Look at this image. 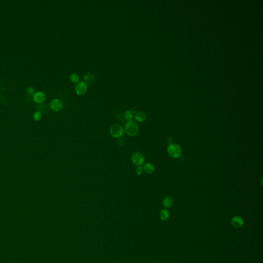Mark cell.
<instances>
[{
  "label": "cell",
  "instance_id": "e0dca14e",
  "mask_svg": "<svg viewBox=\"0 0 263 263\" xmlns=\"http://www.w3.org/2000/svg\"><path fill=\"white\" fill-rule=\"evenodd\" d=\"M41 118V114L39 112H37L34 114V118L37 120L40 119Z\"/></svg>",
  "mask_w": 263,
  "mask_h": 263
},
{
  "label": "cell",
  "instance_id": "277c9868",
  "mask_svg": "<svg viewBox=\"0 0 263 263\" xmlns=\"http://www.w3.org/2000/svg\"><path fill=\"white\" fill-rule=\"evenodd\" d=\"M132 161L133 164L136 165L137 166H141L145 162V156L143 154L139 152H136L132 154Z\"/></svg>",
  "mask_w": 263,
  "mask_h": 263
},
{
  "label": "cell",
  "instance_id": "4fadbf2b",
  "mask_svg": "<svg viewBox=\"0 0 263 263\" xmlns=\"http://www.w3.org/2000/svg\"><path fill=\"white\" fill-rule=\"evenodd\" d=\"M45 99V95L43 93H39L38 94H36V97H35V100L36 102H43Z\"/></svg>",
  "mask_w": 263,
  "mask_h": 263
},
{
  "label": "cell",
  "instance_id": "8992f818",
  "mask_svg": "<svg viewBox=\"0 0 263 263\" xmlns=\"http://www.w3.org/2000/svg\"><path fill=\"white\" fill-rule=\"evenodd\" d=\"M51 108L55 112H59L62 109L63 105L61 100L59 99H54L51 101Z\"/></svg>",
  "mask_w": 263,
  "mask_h": 263
},
{
  "label": "cell",
  "instance_id": "3957f363",
  "mask_svg": "<svg viewBox=\"0 0 263 263\" xmlns=\"http://www.w3.org/2000/svg\"><path fill=\"white\" fill-rule=\"evenodd\" d=\"M111 135L114 138H120L123 136L124 133V130L123 127L119 124L113 125L110 129Z\"/></svg>",
  "mask_w": 263,
  "mask_h": 263
},
{
  "label": "cell",
  "instance_id": "7a4b0ae2",
  "mask_svg": "<svg viewBox=\"0 0 263 263\" xmlns=\"http://www.w3.org/2000/svg\"><path fill=\"white\" fill-rule=\"evenodd\" d=\"M168 153L172 158H177L181 156L182 148L180 146L175 143H171L167 148Z\"/></svg>",
  "mask_w": 263,
  "mask_h": 263
},
{
  "label": "cell",
  "instance_id": "5b68a950",
  "mask_svg": "<svg viewBox=\"0 0 263 263\" xmlns=\"http://www.w3.org/2000/svg\"><path fill=\"white\" fill-rule=\"evenodd\" d=\"M87 91V85L85 81L78 82L76 86V92L79 96L85 95Z\"/></svg>",
  "mask_w": 263,
  "mask_h": 263
},
{
  "label": "cell",
  "instance_id": "30bf717a",
  "mask_svg": "<svg viewBox=\"0 0 263 263\" xmlns=\"http://www.w3.org/2000/svg\"><path fill=\"white\" fill-rule=\"evenodd\" d=\"M163 205L166 208H170L173 204V200L171 197H166L163 200Z\"/></svg>",
  "mask_w": 263,
  "mask_h": 263
},
{
  "label": "cell",
  "instance_id": "ba28073f",
  "mask_svg": "<svg viewBox=\"0 0 263 263\" xmlns=\"http://www.w3.org/2000/svg\"><path fill=\"white\" fill-rule=\"evenodd\" d=\"M143 170L147 174H152L155 171V167L152 164L146 163L143 166Z\"/></svg>",
  "mask_w": 263,
  "mask_h": 263
},
{
  "label": "cell",
  "instance_id": "9c48e42d",
  "mask_svg": "<svg viewBox=\"0 0 263 263\" xmlns=\"http://www.w3.org/2000/svg\"><path fill=\"white\" fill-rule=\"evenodd\" d=\"M135 119L139 123L143 122L146 119V115L144 113L142 112L137 113L135 115Z\"/></svg>",
  "mask_w": 263,
  "mask_h": 263
},
{
  "label": "cell",
  "instance_id": "6da1fadb",
  "mask_svg": "<svg viewBox=\"0 0 263 263\" xmlns=\"http://www.w3.org/2000/svg\"><path fill=\"white\" fill-rule=\"evenodd\" d=\"M125 130L128 135L134 136L139 132V127L136 123L131 120L126 123L125 126Z\"/></svg>",
  "mask_w": 263,
  "mask_h": 263
},
{
  "label": "cell",
  "instance_id": "7c38bea8",
  "mask_svg": "<svg viewBox=\"0 0 263 263\" xmlns=\"http://www.w3.org/2000/svg\"><path fill=\"white\" fill-rule=\"evenodd\" d=\"M85 82L89 83H92L94 82L95 80V77L94 75L92 73H87L85 75V76L83 77Z\"/></svg>",
  "mask_w": 263,
  "mask_h": 263
},
{
  "label": "cell",
  "instance_id": "ac0fdd59",
  "mask_svg": "<svg viewBox=\"0 0 263 263\" xmlns=\"http://www.w3.org/2000/svg\"><path fill=\"white\" fill-rule=\"evenodd\" d=\"M168 140L169 141V142L171 143L172 141V138H171V137H168Z\"/></svg>",
  "mask_w": 263,
  "mask_h": 263
},
{
  "label": "cell",
  "instance_id": "9a60e30c",
  "mask_svg": "<svg viewBox=\"0 0 263 263\" xmlns=\"http://www.w3.org/2000/svg\"><path fill=\"white\" fill-rule=\"evenodd\" d=\"M70 79H71V81L74 82V83H78V82H79V76H78V75L76 74V73L72 74L71 75Z\"/></svg>",
  "mask_w": 263,
  "mask_h": 263
},
{
  "label": "cell",
  "instance_id": "52a82bcc",
  "mask_svg": "<svg viewBox=\"0 0 263 263\" xmlns=\"http://www.w3.org/2000/svg\"><path fill=\"white\" fill-rule=\"evenodd\" d=\"M231 223L233 226L235 228L242 227L244 225V220L240 216H235L233 217L231 220Z\"/></svg>",
  "mask_w": 263,
  "mask_h": 263
},
{
  "label": "cell",
  "instance_id": "8fae6325",
  "mask_svg": "<svg viewBox=\"0 0 263 263\" xmlns=\"http://www.w3.org/2000/svg\"><path fill=\"white\" fill-rule=\"evenodd\" d=\"M160 218L162 221H166L168 220L170 216L169 211L167 209H163L160 212Z\"/></svg>",
  "mask_w": 263,
  "mask_h": 263
},
{
  "label": "cell",
  "instance_id": "2e32d148",
  "mask_svg": "<svg viewBox=\"0 0 263 263\" xmlns=\"http://www.w3.org/2000/svg\"><path fill=\"white\" fill-rule=\"evenodd\" d=\"M136 173L138 175H140L143 172V167L141 166H138L136 168Z\"/></svg>",
  "mask_w": 263,
  "mask_h": 263
},
{
  "label": "cell",
  "instance_id": "5bb4252c",
  "mask_svg": "<svg viewBox=\"0 0 263 263\" xmlns=\"http://www.w3.org/2000/svg\"><path fill=\"white\" fill-rule=\"evenodd\" d=\"M134 114L131 111H127L125 114V117L126 120L128 121H130L132 120Z\"/></svg>",
  "mask_w": 263,
  "mask_h": 263
}]
</instances>
